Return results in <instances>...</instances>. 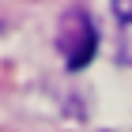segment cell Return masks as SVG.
<instances>
[{
  "label": "cell",
  "instance_id": "1",
  "mask_svg": "<svg viewBox=\"0 0 132 132\" xmlns=\"http://www.w3.org/2000/svg\"><path fill=\"white\" fill-rule=\"evenodd\" d=\"M57 49H61L68 72H79L83 64H91L94 49H98V34H94V23L87 11L68 8L61 15V30H57Z\"/></svg>",
  "mask_w": 132,
  "mask_h": 132
},
{
  "label": "cell",
  "instance_id": "2",
  "mask_svg": "<svg viewBox=\"0 0 132 132\" xmlns=\"http://www.w3.org/2000/svg\"><path fill=\"white\" fill-rule=\"evenodd\" d=\"M113 19H117V61L132 64V0H113Z\"/></svg>",
  "mask_w": 132,
  "mask_h": 132
}]
</instances>
